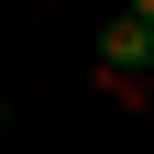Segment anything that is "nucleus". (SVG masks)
<instances>
[{"mask_svg": "<svg viewBox=\"0 0 154 154\" xmlns=\"http://www.w3.org/2000/svg\"><path fill=\"white\" fill-rule=\"evenodd\" d=\"M99 66H110V77H154V22H132V11H121V22L99 33Z\"/></svg>", "mask_w": 154, "mask_h": 154, "instance_id": "f257e3e1", "label": "nucleus"}, {"mask_svg": "<svg viewBox=\"0 0 154 154\" xmlns=\"http://www.w3.org/2000/svg\"><path fill=\"white\" fill-rule=\"evenodd\" d=\"M121 11H132V22H154V0H121Z\"/></svg>", "mask_w": 154, "mask_h": 154, "instance_id": "f03ea898", "label": "nucleus"}]
</instances>
